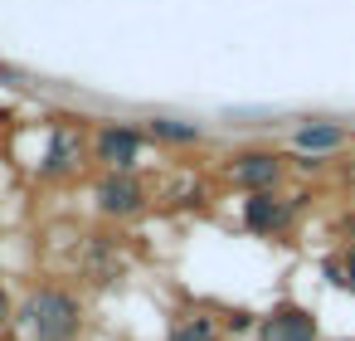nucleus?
I'll return each mask as SVG.
<instances>
[{"label": "nucleus", "mask_w": 355, "mask_h": 341, "mask_svg": "<svg viewBox=\"0 0 355 341\" xmlns=\"http://www.w3.org/2000/svg\"><path fill=\"white\" fill-rule=\"evenodd\" d=\"M282 176H287V161L277 151H268V147H248V151L229 156V166H224V181L239 185L243 195H253V190H282Z\"/></svg>", "instance_id": "20e7f679"}, {"label": "nucleus", "mask_w": 355, "mask_h": 341, "mask_svg": "<svg viewBox=\"0 0 355 341\" xmlns=\"http://www.w3.org/2000/svg\"><path fill=\"white\" fill-rule=\"evenodd\" d=\"M141 147H146V132H141L137 122H98L88 156H93L103 171H137Z\"/></svg>", "instance_id": "7ed1b4c3"}, {"label": "nucleus", "mask_w": 355, "mask_h": 341, "mask_svg": "<svg viewBox=\"0 0 355 341\" xmlns=\"http://www.w3.org/2000/svg\"><path fill=\"white\" fill-rule=\"evenodd\" d=\"M326 273H331V283H336V288H350V292H355V239H350L340 253H331V258H326Z\"/></svg>", "instance_id": "f8f14e48"}, {"label": "nucleus", "mask_w": 355, "mask_h": 341, "mask_svg": "<svg viewBox=\"0 0 355 341\" xmlns=\"http://www.w3.org/2000/svg\"><path fill=\"white\" fill-rule=\"evenodd\" d=\"M93 200H98L103 219H137L151 205V185L137 171H103L93 185Z\"/></svg>", "instance_id": "f03ea898"}, {"label": "nucleus", "mask_w": 355, "mask_h": 341, "mask_svg": "<svg viewBox=\"0 0 355 341\" xmlns=\"http://www.w3.org/2000/svg\"><path fill=\"white\" fill-rule=\"evenodd\" d=\"M83 322H88V307L64 283H35L15 302V326L30 341H78L83 336Z\"/></svg>", "instance_id": "f257e3e1"}, {"label": "nucleus", "mask_w": 355, "mask_h": 341, "mask_svg": "<svg viewBox=\"0 0 355 341\" xmlns=\"http://www.w3.org/2000/svg\"><path fill=\"white\" fill-rule=\"evenodd\" d=\"M345 127H336V122H306V127H297V151H311V156H326V151H336V147H345Z\"/></svg>", "instance_id": "9d476101"}, {"label": "nucleus", "mask_w": 355, "mask_h": 341, "mask_svg": "<svg viewBox=\"0 0 355 341\" xmlns=\"http://www.w3.org/2000/svg\"><path fill=\"white\" fill-rule=\"evenodd\" d=\"M239 215H243V229H248V234H258V239H282V234L292 229V219H297V200H287L282 190H253Z\"/></svg>", "instance_id": "39448f33"}, {"label": "nucleus", "mask_w": 355, "mask_h": 341, "mask_svg": "<svg viewBox=\"0 0 355 341\" xmlns=\"http://www.w3.org/2000/svg\"><path fill=\"white\" fill-rule=\"evenodd\" d=\"M10 326H15V297L6 292V283H0V341L10 336Z\"/></svg>", "instance_id": "ddd939ff"}, {"label": "nucleus", "mask_w": 355, "mask_h": 341, "mask_svg": "<svg viewBox=\"0 0 355 341\" xmlns=\"http://www.w3.org/2000/svg\"><path fill=\"white\" fill-rule=\"evenodd\" d=\"M340 341H350V336H340Z\"/></svg>", "instance_id": "4468645a"}, {"label": "nucleus", "mask_w": 355, "mask_h": 341, "mask_svg": "<svg viewBox=\"0 0 355 341\" xmlns=\"http://www.w3.org/2000/svg\"><path fill=\"white\" fill-rule=\"evenodd\" d=\"M88 156V142H83V127H54L49 132V147H44V161H40V176H69L78 171Z\"/></svg>", "instance_id": "6e6552de"}, {"label": "nucleus", "mask_w": 355, "mask_h": 341, "mask_svg": "<svg viewBox=\"0 0 355 341\" xmlns=\"http://www.w3.org/2000/svg\"><path fill=\"white\" fill-rule=\"evenodd\" d=\"M78 268H83V278H88L93 288H107V283H117V278L127 273L122 244H117L112 234H88V239H83V258H78Z\"/></svg>", "instance_id": "0eeeda50"}, {"label": "nucleus", "mask_w": 355, "mask_h": 341, "mask_svg": "<svg viewBox=\"0 0 355 341\" xmlns=\"http://www.w3.org/2000/svg\"><path fill=\"white\" fill-rule=\"evenodd\" d=\"M258 341H321L316 312L302 302H272V312L258 317Z\"/></svg>", "instance_id": "423d86ee"}, {"label": "nucleus", "mask_w": 355, "mask_h": 341, "mask_svg": "<svg viewBox=\"0 0 355 341\" xmlns=\"http://www.w3.org/2000/svg\"><path fill=\"white\" fill-rule=\"evenodd\" d=\"M141 132L151 142H161V147H200L205 142V127L200 122H180V117H146Z\"/></svg>", "instance_id": "1a4fd4ad"}, {"label": "nucleus", "mask_w": 355, "mask_h": 341, "mask_svg": "<svg viewBox=\"0 0 355 341\" xmlns=\"http://www.w3.org/2000/svg\"><path fill=\"white\" fill-rule=\"evenodd\" d=\"M166 341H224L219 331H214V322L209 317H180L175 326H171V336Z\"/></svg>", "instance_id": "9b49d317"}]
</instances>
